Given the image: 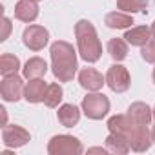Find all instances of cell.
Segmentation results:
<instances>
[{
    "mask_svg": "<svg viewBox=\"0 0 155 155\" xmlns=\"http://www.w3.org/2000/svg\"><path fill=\"white\" fill-rule=\"evenodd\" d=\"M51 71L58 82H69L77 73V51L69 42L57 40L51 44Z\"/></svg>",
    "mask_w": 155,
    "mask_h": 155,
    "instance_id": "cell-1",
    "label": "cell"
},
{
    "mask_svg": "<svg viewBox=\"0 0 155 155\" xmlns=\"http://www.w3.org/2000/svg\"><path fill=\"white\" fill-rule=\"evenodd\" d=\"M75 37H77V46H79L81 57L93 64L101 58L102 55V44L97 37V31L91 22L88 20H79L75 24Z\"/></svg>",
    "mask_w": 155,
    "mask_h": 155,
    "instance_id": "cell-2",
    "label": "cell"
},
{
    "mask_svg": "<svg viewBox=\"0 0 155 155\" xmlns=\"http://www.w3.org/2000/svg\"><path fill=\"white\" fill-rule=\"evenodd\" d=\"M82 111L91 120H101L110 111V99L99 91H91L82 99Z\"/></svg>",
    "mask_w": 155,
    "mask_h": 155,
    "instance_id": "cell-3",
    "label": "cell"
},
{
    "mask_svg": "<svg viewBox=\"0 0 155 155\" xmlns=\"http://www.w3.org/2000/svg\"><path fill=\"white\" fill-rule=\"evenodd\" d=\"M84 151L82 142L73 135H55L48 142L49 155H81Z\"/></svg>",
    "mask_w": 155,
    "mask_h": 155,
    "instance_id": "cell-4",
    "label": "cell"
},
{
    "mask_svg": "<svg viewBox=\"0 0 155 155\" xmlns=\"http://www.w3.org/2000/svg\"><path fill=\"white\" fill-rule=\"evenodd\" d=\"M106 84L110 86L111 91L115 93H124L130 90V84H131V77H130V71L122 66V64H113L110 66L108 73H106Z\"/></svg>",
    "mask_w": 155,
    "mask_h": 155,
    "instance_id": "cell-5",
    "label": "cell"
},
{
    "mask_svg": "<svg viewBox=\"0 0 155 155\" xmlns=\"http://www.w3.org/2000/svg\"><path fill=\"white\" fill-rule=\"evenodd\" d=\"M126 140L130 144V148L137 153H142L146 150H150L151 146V131L148 130V126H140V124H133L128 133H126Z\"/></svg>",
    "mask_w": 155,
    "mask_h": 155,
    "instance_id": "cell-6",
    "label": "cell"
},
{
    "mask_svg": "<svg viewBox=\"0 0 155 155\" xmlns=\"http://www.w3.org/2000/svg\"><path fill=\"white\" fill-rule=\"evenodd\" d=\"M24 81L22 77H18L17 73L13 75H6L2 84H0V95L6 102H17L24 97Z\"/></svg>",
    "mask_w": 155,
    "mask_h": 155,
    "instance_id": "cell-7",
    "label": "cell"
},
{
    "mask_svg": "<svg viewBox=\"0 0 155 155\" xmlns=\"http://www.w3.org/2000/svg\"><path fill=\"white\" fill-rule=\"evenodd\" d=\"M22 40H24L26 48H29L31 51H40V49H44V48L48 46V42H49V33H48L46 28L33 24V26H28V28L24 29Z\"/></svg>",
    "mask_w": 155,
    "mask_h": 155,
    "instance_id": "cell-8",
    "label": "cell"
},
{
    "mask_svg": "<svg viewBox=\"0 0 155 155\" xmlns=\"http://www.w3.org/2000/svg\"><path fill=\"white\" fill-rule=\"evenodd\" d=\"M29 140H31V135L22 126H17V124L4 126V131H2V142H4V146H8V148H22Z\"/></svg>",
    "mask_w": 155,
    "mask_h": 155,
    "instance_id": "cell-9",
    "label": "cell"
},
{
    "mask_svg": "<svg viewBox=\"0 0 155 155\" xmlns=\"http://www.w3.org/2000/svg\"><path fill=\"white\" fill-rule=\"evenodd\" d=\"M79 82L88 91H99L106 84V77H102V73H99L93 68H84L79 73Z\"/></svg>",
    "mask_w": 155,
    "mask_h": 155,
    "instance_id": "cell-10",
    "label": "cell"
},
{
    "mask_svg": "<svg viewBox=\"0 0 155 155\" xmlns=\"http://www.w3.org/2000/svg\"><path fill=\"white\" fill-rule=\"evenodd\" d=\"M126 115L130 117V120H131L133 124L148 126V124L151 122V119H153V110H151L148 104H144V102H133V104L128 108V113H126Z\"/></svg>",
    "mask_w": 155,
    "mask_h": 155,
    "instance_id": "cell-11",
    "label": "cell"
},
{
    "mask_svg": "<svg viewBox=\"0 0 155 155\" xmlns=\"http://www.w3.org/2000/svg\"><path fill=\"white\" fill-rule=\"evenodd\" d=\"M46 90H48V84L46 81L42 79H31L26 88H24V99L31 104H38V102H44V97H46Z\"/></svg>",
    "mask_w": 155,
    "mask_h": 155,
    "instance_id": "cell-12",
    "label": "cell"
},
{
    "mask_svg": "<svg viewBox=\"0 0 155 155\" xmlns=\"http://www.w3.org/2000/svg\"><path fill=\"white\" fill-rule=\"evenodd\" d=\"M38 17V6L37 0H18L15 4V18H18L20 22H33Z\"/></svg>",
    "mask_w": 155,
    "mask_h": 155,
    "instance_id": "cell-13",
    "label": "cell"
},
{
    "mask_svg": "<svg viewBox=\"0 0 155 155\" xmlns=\"http://www.w3.org/2000/svg\"><path fill=\"white\" fill-rule=\"evenodd\" d=\"M46 71H48V64L40 57H31L24 64V68H22V75H24V79H28V81H31V79H42V77L46 75Z\"/></svg>",
    "mask_w": 155,
    "mask_h": 155,
    "instance_id": "cell-14",
    "label": "cell"
},
{
    "mask_svg": "<svg viewBox=\"0 0 155 155\" xmlns=\"http://www.w3.org/2000/svg\"><path fill=\"white\" fill-rule=\"evenodd\" d=\"M57 117H58V122L64 128H73L81 120V110L75 104H62L57 111Z\"/></svg>",
    "mask_w": 155,
    "mask_h": 155,
    "instance_id": "cell-15",
    "label": "cell"
},
{
    "mask_svg": "<svg viewBox=\"0 0 155 155\" xmlns=\"http://www.w3.org/2000/svg\"><path fill=\"white\" fill-rule=\"evenodd\" d=\"M150 38H151V28H146V26H137L124 33V40L128 44L139 46V48H142Z\"/></svg>",
    "mask_w": 155,
    "mask_h": 155,
    "instance_id": "cell-16",
    "label": "cell"
},
{
    "mask_svg": "<svg viewBox=\"0 0 155 155\" xmlns=\"http://www.w3.org/2000/svg\"><path fill=\"white\" fill-rule=\"evenodd\" d=\"M104 24L111 29H126L133 24V18H131V15H126L124 11H111L106 15Z\"/></svg>",
    "mask_w": 155,
    "mask_h": 155,
    "instance_id": "cell-17",
    "label": "cell"
},
{
    "mask_svg": "<svg viewBox=\"0 0 155 155\" xmlns=\"http://www.w3.org/2000/svg\"><path fill=\"white\" fill-rule=\"evenodd\" d=\"M106 148L110 153H117V155H126L131 148L126 140L124 135H117V133H110L106 137Z\"/></svg>",
    "mask_w": 155,
    "mask_h": 155,
    "instance_id": "cell-18",
    "label": "cell"
},
{
    "mask_svg": "<svg viewBox=\"0 0 155 155\" xmlns=\"http://www.w3.org/2000/svg\"><path fill=\"white\" fill-rule=\"evenodd\" d=\"M133 126V122L130 120L128 115H113L110 120H108V130L110 133H117V135H124L128 133V130Z\"/></svg>",
    "mask_w": 155,
    "mask_h": 155,
    "instance_id": "cell-19",
    "label": "cell"
},
{
    "mask_svg": "<svg viewBox=\"0 0 155 155\" xmlns=\"http://www.w3.org/2000/svg\"><path fill=\"white\" fill-rule=\"evenodd\" d=\"M108 53L115 62H120L128 57V42L122 38H111L108 42Z\"/></svg>",
    "mask_w": 155,
    "mask_h": 155,
    "instance_id": "cell-20",
    "label": "cell"
},
{
    "mask_svg": "<svg viewBox=\"0 0 155 155\" xmlns=\"http://www.w3.org/2000/svg\"><path fill=\"white\" fill-rule=\"evenodd\" d=\"M20 69V60L18 57L11 55V53H4L0 57V73L4 77L6 75H13V73H18Z\"/></svg>",
    "mask_w": 155,
    "mask_h": 155,
    "instance_id": "cell-21",
    "label": "cell"
},
{
    "mask_svg": "<svg viewBox=\"0 0 155 155\" xmlns=\"http://www.w3.org/2000/svg\"><path fill=\"white\" fill-rule=\"evenodd\" d=\"M62 95H64V91H62V88L57 82L55 84H48L46 97H44V104L48 108H57L60 104V101H62Z\"/></svg>",
    "mask_w": 155,
    "mask_h": 155,
    "instance_id": "cell-22",
    "label": "cell"
},
{
    "mask_svg": "<svg viewBox=\"0 0 155 155\" xmlns=\"http://www.w3.org/2000/svg\"><path fill=\"white\" fill-rule=\"evenodd\" d=\"M117 8L122 9L124 13H137V11H146L148 4L146 0H117Z\"/></svg>",
    "mask_w": 155,
    "mask_h": 155,
    "instance_id": "cell-23",
    "label": "cell"
},
{
    "mask_svg": "<svg viewBox=\"0 0 155 155\" xmlns=\"http://www.w3.org/2000/svg\"><path fill=\"white\" fill-rule=\"evenodd\" d=\"M140 55H142V58H144L146 62L155 64V40H148V42L142 46Z\"/></svg>",
    "mask_w": 155,
    "mask_h": 155,
    "instance_id": "cell-24",
    "label": "cell"
},
{
    "mask_svg": "<svg viewBox=\"0 0 155 155\" xmlns=\"http://www.w3.org/2000/svg\"><path fill=\"white\" fill-rule=\"evenodd\" d=\"M2 24H4V33H2V38H0V40H6L8 35H9V31H11V20H9L8 17H4Z\"/></svg>",
    "mask_w": 155,
    "mask_h": 155,
    "instance_id": "cell-25",
    "label": "cell"
},
{
    "mask_svg": "<svg viewBox=\"0 0 155 155\" xmlns=\"http://www.w3.org/2000/svg\"><path fill=\"white\" fill-rule=\"evenodd\" d=\"M108 151V148H91V150H88V153H106Z\"/></svg>",
    "mask_w": 155,
    "mask_h": 155,
    "instance_id": "cell-26",
    "label": "cell"
},
{
    "mask_svg": "<svg viewBox=\"0 0 155 155\" xmlns=\"http://www.w3.org/2000/svg\"><path fill=\"white\" fill-rule=\"evenodd\" d=\"M151 37H153V38H155V22H153V24H151Z\"/></svg>",
    "mask_w": 155,
    "mask_h": 155,
    "instance_id": "cell-27",
    "label": "cell"
},
{
    "mask_svg": "<svg viewBox=\"0 0 155 155\" xmlns=\"http://www.w3.org/2000/svg\"><path fill=\"white\" fill-rule=\"evenodd\" d=\"M151 139H153V142H155V128L151 130Z\"/></svg>",
    "mask_w": 155,
    "mask_h": 155,
    "instance_id": "cell-28",
    "label": "cell"
},
{
    "mask_svg": "<svg viewBox=\"0 0 155 155\" xmlns=\"http://www.w3.org/2000/svg\"><path fill=\"white\" fill-rule=\"evenodd\" d=\"M151 79H153V82H155V68H153V73H151Z\"/></svg>",
    "mask_w": 155,
    "mask_h": 155,
    "instance_id": "cell-29",
    "label": "cell"
},
{
    "mask_svg": "<svg viewBox=\"0 0 155 155\" xmlns=\"http://www.w3.org/2000/svg\"><path fill=\"white\" fill-rule=\"evenodd\" d=\"M153 120H155V108H153Z\"/></svg>",
    "mask_w": 155,
    "mask_h": 155,
    "instance_id": "cell-30",
    "label": "cell"
},
{
    "mask_svg": "<svg viewBox=\"0 0 155 155\" xmlns=\"http://www.w3.org/2000/svg\"><path fill=\"white\" fill-rule=\"evenodd\" d=\"M37 2H40V0H37Z\"/></svg>",
    "mask_w": 155,
    "mask_h": 155,
    "instance_id": "cell-31",
    "label": "cell"
}]
</instances>
